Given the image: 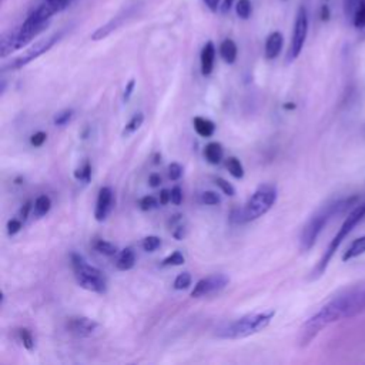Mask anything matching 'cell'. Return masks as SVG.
<instances>
[{
  "label": "cell",
  "mask_w": 365,
  "mask_h": 365,
  "mask_svg": "<svg viewBox=\"0 0 365 365\" xmlns=\"http://www.w3.org/2000/svg\"><path fill=\"white\" fill-rule=\"evenodd\" d=\"M365 312V287L348 289L328 301L301 327L298 344L307 346L329 324L349 319Z\"/></svg>",
  "instance_id": "1"
},
{
  "label": "cell",
  "mask_w": 365,
  "mask_h": 365,
  "mask_svg": "<svg viewBox=\"0 0 365 365\" xmlns=\"http://www.w3.org/2000/svg\"><path fill=\"white\" fill-rule=\"evenodd\" d=\"M358 202V197H348V198H339L329 201L324 204L321 208H318L309 220L302 227L301 235H299V248L301 251H309L314 244L317 242L319 234L325 228V225L336 215L344 214L346 210L354 208Z\"/></svg>",
  "instance_id": "2"
},
{
  "label": "cell",
  "mask_w": 365,
  "mask_h": 365,
  "mask_svg": "<svg viewBox=\"0 0 365 365\" xmlns=\"http://www.w3.org/2000/svg\"><path fill=\"white\" fill-rule=\"evenodd\" d=\"M277 197L278 190L274 184H261L241 208L232 211L231 221L242 224L262 217L274 207V204L277 202Z\"/></svg>",
  "instance_id": "3"
},
{
  "label": "cell",
  "mask_w": 365,
  "mask_h": 365,
  "mask_svg": "<svg viewBox=\"0 0 365 365\" xmlns=\"http://www.w3.org/2000/svg\"><path fill=\"white\" fill-rule=\"evenodd\" d=\"M274 317H275V311L247 314L241 318H237V319L220 327L217 329L215 335L221 339L247 338V336H251V335L258 334L262 329H265Z\"/></svg>",
  "instance_id": "4"
},
{
  "label": "cell",
  "mask_w": 365,
  "mask_h": 365,
  "mask_svg": "<svg viewBox=\"0 0 365 365\" xmlns=\"http://www.w3.org/2000/svg\"><path fill=\"white\" fill-rule=\"evenodd\" d=\"M364 218H365V202H361V204H356V205L351 210V212L348 214V217L344 220L341 228L338 230V232L334 235V238H332L331 242L328 244V247H327L325 252L322 254L321 259L318 261V264H317L315 268L312 269V275H311L312 279L319 278V277L325 272L327 267L329 265L332 257L335 255V252L338 251V248L341 247V244L344 242V240L352 232V230H354Z\"/></svg>",
  "instance_id": "5"
},
{
  "label": "cell",
  "mask_w": 365,
  "mask_h": 365,
  "mask_svg": "<svg viewBox=\"0 0 365 365\" xmlns=\"http://www.w3.org/2000/svg\"><path fill=\"white\" fill-rule=\"evenodd\" d=\"M70 259L76 281L81 288L96 294H104L107 291V278L101 269L90 265L84 257L77 252H71Z\"/></svg>",
  "instance_id": "6"
},
{
  "label": "cell",
  "mask_w": 365,
  "mask_h": 365,
  "mask_svg": "<svg viewBox=\"0 0 365 365\" xmlns=\"http://www.w3.org/2000/svg\"><path fill=\"white\" fill-rule=\"evenodd\" d=\"M61 36H63V33H54V34H51V36H48V37L43 38V40L36 41V43H34L30 48H27L21 56L16 57V58L11 60L9 64H4L1 70H3V71H6V70H19V68L27 66V64L31 63L33 60L38 58L41 54L47 53V51L61 38Z\"/></svg>",
  "instance_id": "7"
},
{
  "label": "cell",
  "mask_w": 365,
  "mask_h": 365,
  "mask_svg": "<svg viewBox=\"0 0 365 365\" xmlns=\"http://www.w3.org/2000/svg\"><path fill=\"white\" fill-rule=\"evenodd\" d=\"M308 34V13L304 6H299L295 21H294V29H292V37H291V44L288 50V61H294L295 58L299 57L305 40Z\"/></svg>",
  "instance_id": "8"
},
{
  "label": "cell",
  "mask_w": 365,
  "mask_h": 365,
  "mask_svg": "<svg viewBox=\"0 0 365 365\" xmlns=\"http://www.w3.org/2000/svg\"><path fill=\"white\" fill-rule=\"evenodd\" d=\"M228 282H230V278L224 274H212V275L204 277L200 281H197V284L194 285V288L191 291V297L201 298V297L215 294V292L221 291L222 288H225L228 285Z\"/></svg>",
  "instance_id": "9"
},
{
  "label": "cell",
  "mask_w": 365,
  "mask_h": 365,
  "mask_svg": "<svg viewBox=\"0 0 365 365\" xmlns=\"http://www.w3.org/2000/svg\"><path fill=\"white\" fill-rule=\"evenodd\" d=\"M66 328L71 335L77 338H87L97 331L98 322L87 317H71L68 318Z\"/></svg>",
  "instance_id": "10"
},
{
  "label": "cell",
  "mask_w": 365,
  "mask_h": 365,
  "mask_svg": "<svg viewBox=\"0 0 365 365\" xmlns=\"http://www.w3.org/2000/svg\"><path fill=\"white\" fill-rule=\"evenodd\" d=\"M113 190L110 187H101L98 191L97 202H96V210H94V217L97 221H104L107 215L110 214L113 208Z\"/></svg>",
  "instance_id": "11"
},
{
  "label": "cell",
  "mask_w": 365,
  "mask_h": 365,
  "mask_svg": "<svg viewBox=\"0 0 365 365\" xmlns=\"http://www.w3.org/2000/svg\"><path fill=\"white\" fill-rule=\"evenodd\" d=\"M128 14H130V10L123 11L121 14L115 16L114 19H111V20H110L108 23H106L104 26L98 27V29L91 34V40L97 41V40H103L104 37H107L111 31H114L115 29H118V27L124 23V20L127 19V16H128Z\"/></svg>",
  "instance_id": "12"
},
{
  "label": "cell",
  "mask_w": 365,
  "mask_h": 365,
  "mask_svg": "<svg viewBox=\"0 0 365 365\" xmlns=\"http://www.w3.org/2000/svg\"><path fill=\"white\" fill-rule=\"evenodd\" d=\"M215 61V46L212 41H207L201 50L200 54V63H201V74L210 76L214 68Z\"/></svg>",
  "instance_id": "13"
},
{
  "label": "cell",
  "mask_w": 365,
  "mask_h": 365,
  "mask_svg": "<svg viewBox=\"0 0 365 365\" xmlns=\"http://www.w3.org/2000/svg\"><path fill=\"white\" fill-rule=\"evenodd\" d=\"M284 46V37L279 31H272L265 40V57L274 60L279 56Z\"/></svg>",
  "instance_id": "14"
},
{
  "label": "cell",
  "mask_w": 365,
  "mask_h": 365,
  "mask_svg": "<svg viewBox=\"0 0 365 365\" xmlns=\"http://www.w3.org/2000/svg\"><path fill=\"white\" fill-rule=\"evenodd\" d=\"M192 124H194L195 133H197L200 137L208 138V137H211V135L215 133V124H214L211 120H208V118H204V117H194Z\"/></svg>",
  "instance_id": "15"
},
{
  "label": "cell",
  "mask_w": 365,
  "mask_h": 365,
  "mask_svg": "<svg viewBox=\"0 0 365 365\" xmlns=\"http://www.w3.org/2000/svg\"><path fill=\"white\" fill-rule=\"evenodd\" d=\"M237 54H238V48L234 40L231 38H225L221 44H220V56L221 58L228 63L232 64L237 60Z\"/></svg>",
  "instance_id": "16"
},
{
  "label": "cell",
  "mask_w": 365,
  "mask_h": 365,
  "mask_svg": "<svg viewBox=\"0 0 365 365\" xmlns=\"http://www.w3.org/2000/svg\"><path fill=\"white\" fill-rule=\"evenodd\" d=\"M222 155H224L222 145L217 141L208 143L204 148V157L210 164H220L222 160Z\"/></svg>",
  "instance_id": "17"
},
{
  "label": "cell",
  "mask_w": 365,
  "mask_h": 365,
  "mask_svg": "<svg viewBox=\"0 0 365 365\" xmlns=\"http://www.w3.org/2000/svg\"><path fill=\"white\" fill-rule=\"evenodd\" d=\"M134 264H135V254H134V251L131 248H128V247L121 250L120 254H118V258L115 261L117 269L128 271V269H131L134 267Z\"/></svg>",
  "instance_id": "18"
},
{
  "label": "cell",
  "mask_w": 365,
  "mask_h": 365,
  "mask_svg": "<svg viewBox=\"0 0 365 365\" xmlns=\"http://www.w3.org/2000/svg\"><path fill=\"white\" fill-rule=\"evenodd\" d=\"M365 254V235L354 240L351 242V245L348 247V250L344 252L342 255V259L344 261H348V259H352V258H356L359 255Z\"/></svg>",
  "instance_id": "19"
},
{
  "label": "cell",
  "mask_w": 365,
  "mask_h": 365,
  "mask_svg": "<svg viewBox=\"0 0 365 365\" xmlns=\"http://www.w3.org/2000/svg\"><path fill=\"white\" fill-rule=\"evenodd\" d=\"M51 208V200L48 195L46 194H41L38 195L36 200H34V204H33V214L34 217L40 218V217H44Z\"/></svg>",
  "instance_id": "20"
},
{
  "label": "cell",
  "mask_w": 365,
  "mask_h": 365,
  "mask_svg": "<svg viewBox=\"0 0 365 365\" xmlns=\"http://www.w3.org/2000/svg\"><path fill=\"white\" fill-rule=\"evenodd\" d=\"M73 0H41L40 4L51 14L54 16L56 13L63 11L64 9H67L71 4Z\"/></svg>",
  "instance_id": "21"
},
{
  "label": "cell",
  "mask_w": 365,
  "mask_h": 365,
  "mask_svg": "<svg viewBox=\"0 0 365 365\" xmlns=\"http://www.w3.org/2000/svg\"><path fill=\"white\" fill-rule=\"evenodd\" d=\"M143 121H144V114H143V113H135V114L130 118V121L124 125L123 133H121L123 137H128V135L134 134V133L141 127Z\"/></svg>",
  "instance_id": "22"
},
{
  "label": "cell",
  "mask_w": 365,
  "mask_h": 365,
  "mask_svg": "<svg viewBox=\"0 0 365 365\" xmlns=\"http://www.w3.org/2000/svg\"><path fill=\"white\" fill-rule=\"evenodd\" d=\"M225 165H227V170L230 171V174L234 178H242L244 177V167H242L241 161L237 157H228Z\"/></svg>",
  "instance_id": "23"
},
{
  "label": "cell",
  "mask_w": 365,
  "mask_h": 365,
  "mask_svg": "<svg viewBox=\"0 0 365 365\" xmlns=\"http://www.w3.org/2000/svg\"><path fill=\"white\" fill-rule=\"evenodd\" d=\"M74 177L77 181H81L84 184H87L91 180V164L88 160H86L76 171H74Z\"/></svg>",
  "instance_id": "24"
},
{
  "label": "cell",
  "mask_w": 365,
  "mask_h": 365,
  "mask_svg": "<svg viewBox=\"0 0 365 365\" xmlns=\"http://www.w3.org/2000/svg\"><path fill=\"white\" fill-rule=\"evenodd\" d=\"M351 21H352L354 27H356L359 30L365 29V0H359L358 9H356Z\"/></svg>",
  "instance_id": "25"
},
{
  "label": "cell",
  "mask_w": 365,
  "mask_h": 365,
  "mask_svg": "<svg viewBox=\"0 0 365 365\" xmlns=\"http://www.w3.org/2000/svg\"><path fill=\"white\" fill-rule=\"evenodd\" d=\"M235 13L240 19L247 20L252 13V4L250 0H238L235 4Z\"/></svg>",
  "instance_id": "26"
},
{
  "label": "cell",
  "mask_w": 365,
  "mask_h": 365,
  "mask_svg": "<svg viewBox=\"0 0 365 365\" xmlns=\"http://www.w3.org/2000/svg\"><path fill=\"white\" fill-rule=\"evenodd\" d=\"M94 248H96V251H98L103 255L117 254V247L114 244H111L110 241H106V240H97L94 242Z\"/></svg>",
  "instance_id": "27"
},
{
  "label": "cell",
  "mask_w": 365,
  "mask_h": 365,
  "mask_svg": "<svg viewBox=\"0 0 365 365\" xmlns=\"http://www.w3.org/2000/svg\"><path fill=\"white\" fill-rule=\"evenodd\" d=\"M73 115H74V110H71V108H66V110H61V111H58L56 115H54V118H53V123H54V125H66L71 118H73Z\"/></svg>",
  "instance_id": "28"
},
{
  "label": "cell",
  "mask_w": 365,
  "mask_h": 365,
  "mask_svg": "<svg viewBox=\"0 0 365 365\" xmlns=\"http://www.w3.org/2000/svg\"><path fill=\"white\" fill-rule=\"evenodd\" d=\"M160 245H161V238L157 237V235H148V237H145V238L143 240V242H141L143 250L147 251V252L155 251Z\"/></svg>",
  "instance_id": "29"
},
{
  "label": "cell",
  "mask_w": 365,
  "mask_h": 365,
  "mask_svg": "<svg viewBox=\"0 0 365 365\" xmlns=\"http://www.w3.org/2000/svg\"><path fill=\"white\" fill-rule=\"evenodd\" d=\"M190 285H191V275L187 271L178 274L174 279V288L178 289V291L180 289H187Z\"/></svg>",
  "instance_id": "30"
},
{
  "label": "cell",
  "mask_w": 365,
  "mask_h": 365,
  "mask_svg": "<svg viewBox=\"0 0 365 365\" xmlns=\"http://www.w3.org/2000/svg\"><path fill=\"white\" fill-rule=\"evenodd\" d=\"M184 262H185V258H184V255L180 251H174L173 254H170L168 257H165L163 259V265L164 267H168V265H173V267L182 265Z\"/></svg>",
  "instance_id": "31"
},
{
  "label": "cell",
  "mask_w": 365,
  "mask_h": 365,
  "mask_svg": "<svg viewBox=\"0 0 365 365\" xmlns=\"http://www.w3.org/2000/svg\"><path fill=\"white\" fill-rule=\"evenodd\" d=\"M19 336H20V339H21V342H23L26 349L31 351L34 348V338H33V335H31V332L29 329L20 328L19 329Z\"/></svg>",
  "instance_id": "32"
},
{
  "label": "cell",
  "mask_w": 365,
  "mask_h": 365,
  "mask_svg": "<svg viewBox=\"0 0 365 365\" xmlns=\"http://www.w3.org/2000/svg\"><path fill=\"white\" fill-rule=\"evenodd\" d=\"M160 200H157L154 195H144L143 198H140L138 201V205L143 211H148V210H153L158 205Z\"/></svg>",
  "instance_id": "33"
},
{
  "label": "cell",
  "mask_w": 365,
  "mask_h": 365,
  "mask_svg": "<svg viewBox=\"0 0 365 365\" xmlns=\"http://www.w3.org/2000/svg\"><path fill=\"white\" fill-rule=\"evenodd\" d=\"M215 184H217V187H220V190H221L225 195L232 197V195L235 194V188H234L227 180H224V178H221V177H217V178H215Z\"/></svg>",
  "instance_id": "34"
},
{
  "label": "cell",
  "mask_w": 365,
  "mask_h": 365,
  "mask_svg": "<svg viewBox=\"0 0 365 365\" xmlns=\"http://www.w3.org/2000/svg\"><path fill=\"white\" fill-rule=\"evenodd\" d=\"M359 0H344V13L346 16V19L352 20L356 9H358Z\"/></svg>",
  "instance_id": "35"
},
{
  "label": "cell",
  "mask_w": 365,
  "mask_h": 365,
  "mask_svg": "<svg viewBox=\"0 0 365 365\" xmlns=\"http://www.w3.org/2000/svg\"><path fill=\"white\" fill-rule=\"evenodd\" d=\"M201 201L207 205H217L220 202V197L215 191H204L201 194Z\"/></svg>",
  "instance_id": "36"
},
{
  "label": "cell",
  "mask_w": 365,
  "mask_h": 365,
  "mask_svg": "<svg viewBox=\"0 0 365 365\" xmlns=\"http://www.w3.org/2000/svg\"><path fill=\"white\" fill-rule=\"evenodd\" d=\"M168 177L173 181H177L182 177V167L178 163H171L168 165Z\"/></svg>",
  "instance_id": "37"
},
{
  "label": "cell",
  "mask_w": 365,
  "mask_h": 365,
  "mask_svg": "<svg viewBox=\"0 0 365 365\" xmlns=\"http://www.w3.org/2000/svg\"><path fill=\"white\" fill-rule=\"evenodd\" d=\"M21 227H23L21 218H11V220H9V222H7V232H9V235L17 234L21 230Z\"/></svg>",
  "instance_id": "38"
},
{
  "label": "cell",
  "mask_w": 365,
  "mask_h": 365,
  "mask_svg": "<svg viewBox=\"0 0 365 365\" xmlns=\"http://www.w3.org/2000/svg\"><path fill=\"white\" fill-rule=\"evenodd\" d=\"M47 140V134L44 131H37L30 137V143L33 147H41Z\"/></svg>",
  "instance_id": "39"
},
{
  "label": "cell",
  "mask_w": 365,
  "mask_h": 365,
  "mask_svg": "<svg viewBox=\"0 0 365 365\" xmlns=\"http://www.w3.org/2000/svg\"><path fill=\"white\" fill-rule=\"evenodd\" d=\"M171 202L180 205L182 202V190L180 185H174L171 188Z\"/></svg>",
  "instance_id": "40"
},
{
  "label": "cell",
  "mask_w": 365,
  "mask_h": 365,
  "mask_svg": "<svg viewBox=\"0 0 365 365\" xmlns=\"http://www.w3.org/2000/svg\"><path fill=\"white\" fill-rule=\"evenodd\" d=\"M134 87H135V80L131 78V80L125 84V88H124V93H123V100H124V101H128V100H130Z\"/></svg>",
  "instance_id": "41"
},
{
  "label": "cell",
  "mask_w": 365,
  "mask_h": 365,
  "mask_svg": "<svg viewBox=\"0 0 365 365\" xmlns=\"http://www.w3.org/2000/svg\"><path fill=\"white\" fill-rule=\"evenodd\" d=\"M148 184H150V187H153V188L158 187V185L161 184V175L157 174V173L150 174V177H148Z\"/></svg>",
  "instance_id": "42"
},
{
  "label": "cell",
  "mask_w": 365,
  "mask_h": 365,
  "mask_svg": "<svg viewBox=\"0 0 365 365\" xmlns=\"http://www.w3.org/2000/svg\"><path fill=\"white\" fill-rule=\"evenodd\" d=\"M171 201V191L168 190H161L160 191V204L161 205H165Z\"/></svg>",
  "instance_id": "43"
},
{
  "label": "cell",
  "mask_w": 365,
  "mask_h": 365,
  "mask_svg": "<svg viewBox=\"0 0 365 365\" xmlns=\"http://www.w3.org/2000/svg\"><path fill=\"white\" fill-rule=\"evenodd\" d=\"M30 210H31V201H27V202L21 207V210H20V218H21L23 221L27 218Z\"/></svg>",
  "instance_id": "44"
},
{
  "label": "cell",
  "mask_w": 365,
  "mask_h": 365,
  "mask_svg": "<svg viewBox=\"0 0 365 365\" xmlns=\"http://www.w3.org/2000/svg\"><path fill=\"white\" fill-rule=\"evenodd\" d=\"M204 4L211 10V11H217L220 7V1L221 0H202Z\"/></svg>",
  "instance_id": "45"
},
{
  "label": "cell",
  "mask_w": 365,
  "mask_h": 365,
  "mask_svg": "<svg viewBox=\"0 0 365 365\" xmlns=\"http://www.w3.org/2000/svg\"><path fill=\"white\" fill-rule=\"evenodd\" d=\"M184 235H185V228H184L182 225H178V227L173 231V237H174L175 240H182Z\"/></svg>",
  "instance_id": "46"
},
{
  "label": "cell",
  "mask_w": 365,
  "mask_h": 365,
  "mask_svg": "<svg viewBox=\"0 0 365 365\" xmlns=\"http://www.w3.org/2000/svg\"><path fill=\"white\" fill-rule=\"evenodd\" d=\"M232 3H234V0H222V4H221L222 13H227L232 7Z\"/></svg>",
  "instance_id": "47"
},
{
  "label": "cell",
  "mask_w": 365,
  "mask_h": 365,
  "mask_svg": "<svg viewBox=\"0 0 365 365\" xmlns=\"http://www.w3.org/2000/svg\"><path fill=\"white\" fill-rule=\"evenodd\" d=\"M321 19H322V20H328V19H329V9H328L327 4H324V6L321 7Z\"/></svg>",
  "instance_id": "48"
}]
</instances>
